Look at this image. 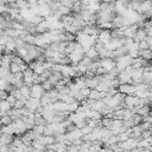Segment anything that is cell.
Wrapping results in <instances>:
<instances>
[{"label": "cell", "mask_w": 152, "mask_h": 152, "mask_svg": "<svg viewBox=\"0 0 152 152\" xmlns=\"http://www.w3.org/2000/svg\"><path fill=\"white\" fill-rule=\"evenodd\" d=\"M44 89L42 87V84L39 83H33L30 87V97H34V99H40L44 95Z\"/></svg>", "instance_id": "cell-1"}, {"label": "cell", "mask_w": 152, "mask_h": 152, "mask_svg": "<svg viewBox=\"0 0 152 152\" xmlns=\"http://www.w3.org/2000/svg\"><path fill=\"white\" fill-rule=\"evenodd\" d=\"M26 109H28L30 112H37V109L40 107V101L39 99H34V97H28L26 101H25V106H24Z\"/></svg>", "instance_id": "cell-2"}, {"label": "cell", "mask_w": 152, "mask_h": 152, "mask_svg": "<svg viewBox=\"0 0 152 152\" xmlns=\"http://www.w3.org/2000/svg\"><path fill=\"white\" fill-rule=\"evenodd\" d=\"M137 142H138V140H137V139H134V138H131V137H129L127 140L121 141V142H118V145L122 148V151L127 152V151H129V150H132V148L137 147Z\"/></svg>", "instance_id": "cell-3"}, {"label": "cell", "mask_w": 152, "mask_h": 152, "mask_svg": "<svg viewBox=\"0 0 152 152\" xmlns=\"http://www.w3.org/2000/svg\"><path fill=\"white\" fill-rule=\"evenodd\" d=\"M99 63H100V66H102L106 72H108L109 70H112V69L115 68V62H114L112 58H109V57H103V58H101V59L99 61Z\"/></svg>", "instance_id": "cell-4"}, {"label": "cell", "mask_w": 152, "mask_h": 152, "mask_svg": "<svg viewBox=\"0 0 152 152\" xmlns=\"http://www.w3.org/2000/svg\"><path fill=\"white\" fill-rule=\"evenodd\" d=\"M110 39H112V34H110L109 30H100V32L97 34V42H100V43H102L104 45Z\"/></svg>", "instance_id": "cell-5"}, {"label": "cell", "mask_w": 152, "mask_h": 152, "mask_svg": "<svg viewBox=\"0 0 152 152\" xmlns=\"http://www.w3.org/2000/svg\"><path fill=\"white\" fill-rule=\"evenodd\" d=\"M65 137H66V140H68V141H70V144H71V141H72V140L82 138V137H83V134H82V132H81V129H80V128H74V129H72V131H70V132H65Z\"/></svg>", "instance_id": "cell-6"}, {"label": "cell", "mask_w": 152, "mask_h": 152, "mask_svg": "<svg viewBox=\"0 0 152 152\" xmlns=\"http://www.w3.org/2000/svg\"><path fill=\"white\" fill-rule=\"evenodd\" d=\"M38 140H39V142H42L44 146H46V145H50V144H53L55 142V137L53 135H40L39 138H38Z\"/></svg>", "instance_id": "cell-7"}, {"label": "cell", "mask_w": 152, "mask_h": 152, "mask_svg": "<svg viewBox=\"0 0 152 152\" xmlns=\"http://www.w3.org/2000/svg\"><path fill=\"white\" fill-rule=\"evenodd\" d=\"M12 139H13L12 134H5V133L0 134V144L1 145H10L12 142Z\"/></svg>", "instance_id": "cell-8"}, {"label": "cell", "mask_w": 152, "mask_h": 152, "mask_svg": "<svg viewBox=\"0 0 152 152\" xmlns=\"http://www.w3.org/2000/svg\"><path fill=\"white\" fill-rule=\"evenodd\" d=\"M84 55H86V57L90 58L91 61L99 57V53H97V51L95 50V48H94V46H90V48H89V49H88V50L84 52Z\"/></svg>", "instance_id": "cell-9"}, {"label": "cell", "mask_w": 152, "mask_h": 152, "mask_svg": "<svg viewBox=\"0 0 152 152\" xmlns=\"http://www.w3.org/2000/svg\"><path fill=\"white\" fill-rule=\"evenodd\" d=\"M139 57H141L142 59L150 61V59H151V57H152L151 50H150V49H145V50H139Z\"/></svg>", "instance_id": "cell-10"}, {"label": "cell", "mask_w": 152, "mask_h": 152, "mask_svg": "<svg viewBox=\"0 0 152 152\" xmlns=\"http://www.w3.org/2000/svg\"><path fill=\"white\" fill-rule=\"evenodd\" d=\"M19 91H20V94H21L25 99H28V97H30V87H28V86L23 84V86L19 88Z\"/></svg>", "instance_id": "cell-11"}, {"label": "cell", "mask_w": 152, "mask_h": 152, "mask_svg": "<svg viewBox=\"0 0 152 152\" xmlns=\"http://www.w3.org/2000/svg\"><path fill=\"white\" fill-rule=\"evenodd\" d=\"M11 108H12V106H11L6 100H0V110H2V112H5V113H7Z\"/></svg>", "instance_id": "cell-12"}, {"label": "cell", "mask_w": 152, "mask_h": 152, "mask_svg": "<svg viewBox=\"0 0 152 152\" xmlns=\"http://www.w3.org/2000/svg\"><path fill=\"white\" fill-rule=\"evenodd\" d=\"M8 70H10V72H12V74H15V72H19V71H20V68H19V65H18L17 63H14V62H11Z\"/></svg>", "instance_id": "cell-13"}, {"label": "cell", "mask_w": 152, "mask_h": 152, "mask_svg": "<svg viewBox=\"0 0 152 152\" xmlns=\"http://www.w3.org/2000/svg\"><path fill=\"white\" fill-rule=\"evenodd\" d=\"M42 87H43V89H44V91H48V90H50V89H52L53 88V86H52V83L49 81V80H45L43 83H42Z\"/></svg>", "instance_id": "cell-14"}, {"label": "cell", "mask_w": 152, "mask_h": 152, "mask_svg": "<svg viewBox=\"0 0 152 152\" xmlns=\"http://www.w3.org/2000/svg\"><path fill=\"white\" fill-rule=\"evenodd\" d=\"M0 122H1V125H8V124L12 122V119H11L10 115L6 114V115H4V116L0 118Z\"/></svg>", "instance_id": "cell-15"}, {"label": "cell", "mask_w": 152, "mask_h": 152, "mask_svg": "<svg viewBox=\"0 0 152 152\" xmlns=\"http://www.w3.org/2000/svg\"><path fill=\"white\" fill-rule=\"evenodd\" d=\"M78 91H80V94H81V96H82L83 99H87V97H88V95H89V91H90V89L86 87V88H82V89H80Z\"/></svg>", "instance_id": "cell-16"}, {"label": "cell", "mask_w": 152, "mask_h": 152, "mask_svg": "<svg viewBox=\"0 0 152 152\" xmlns=\"http://www.w3.org/2000/svg\"><path fill=\"white\" fill-rule=\"evenodd\" d=\"M91 131H93V128H91V127H89L88 125H86V126H83V127L81 128V132H82V134H83V135L91 133Z\"/></svg>", "instance_id": "cell-17"}, {"label": "cell", "mask_w": 152, "mask_h": 152, "mask_svg": "<svg viewBox=\"0 0 152 152\" xmlns=\"http://www.w3.org/2000/svg\"><path fill=\"white\" fill-rule=\"evenodd\" d=\"M66 152H78V146L72 145V144H69L66 146Z\"/></svg>", "instance_id": "cell-18"}, {"label": "cell", "mask_w": 152, "mask_h": 152, "mask_svg": "<svg viewBox=\"0 0 152 152\" xmlns=\"http://www.w3.org/2000/svg\"><path fill=\"white\" fill-rule=\"evenodd\" d=\"M5 100H6L11 106H13V103L15 102V97H14L12 94H7V96H6V99H5Z\"/></svg>", "instance_id": "cell-19"}, {"label": "cell", "mask_w": 152, "mask_h": 152, "mask_svg": "<svg viewBox=\"0 0 152 152\" xmlns=\"http://www.w3.org/2000/svg\"><path fill=\"white\" fill-rule=\"evenodd\" d=\"M127 152H141V148L134 147V148H132V150H129V151H127Z\"/></svg>", "instance_id": "cell-20"}, {"label": "cell", "mask_w": 152, "mask_h": 152, "mask_svg": "<svg viewBox=\"0 0 152 152\" xmlns=\"http://www.w3.org/2000/svg\"><path fill=\"white\" fill-rule=\"evenodd\" d=\"M51 0H37V4H48V2H50Z\"/></svg>", "instance_id": "cell-21"}]
</instances>
